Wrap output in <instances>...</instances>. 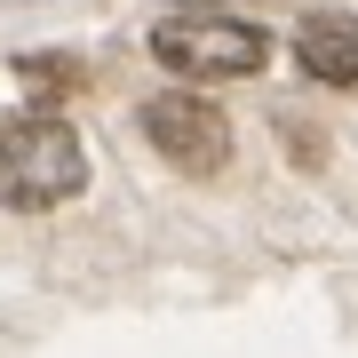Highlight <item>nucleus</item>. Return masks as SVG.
Segmentation results:
<instances>
[{
  "label": "nucleus",
  "mask_w": 358,
  "mask_h": 358,
  "mask_svg": "<svg viewBox=\"0 0 358 358\" xmlns=\"http://www.w3.org/2000/svg\"><path fill=\"white\" fill-rule=\"evenodd\" d=\"M152 56L167 72H183V80H255L263 72V32L192 8V16H167L152 32Z\"/></svg>",
  "instance_id": "2"
},
{
  "label": "nucleus",
  "mask_w": 358,
  "mask_h": 358,
  "mask_svg": "<svg viewBox=\"0 0 358 358\" xmlns=\"http://www.w3.org/2000/svg\"><path fill=\"white\" fill-rule=\"evenodd\" d=\"M80 183H88V152L64 120H16L0 136V199L8 207H64Z\"/></svg>",
  "instance_id": "1"
},
{
  "label": "nucleus",
  "mask_w": 358,
  "mask_h": 358,
  "mask_svg": "<svg viewBox=\"0 0 358 358\" xmlns=\"http://www.w3.org/2000/svg\"><path fill=\"white\" fill-rule=\"evenodd\" d=\"M143 128H152L159 159L183 167V176H215V167L231 159V120H223L207 96H192V88L152 96V103H143Z\"/></svg>",
  "instance_id": "3"
},
{
  "label": "nucleus",
  "mask_w": 358,
  "mask_h": 358,
  "mask_svg": "<svg viewBox=\"0 0 358 358\" xmlns=\"http://www.w3.org/2000/svg\"><path fill=\"white\" fill-rule=\"evenodd\" d=\"M294 64L319 88H358V16H310L294 32Z\"/></svg>",
  "instance_id": "4"
}]
</instances>
